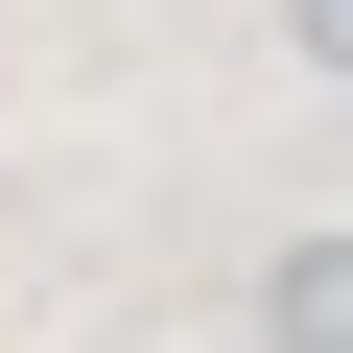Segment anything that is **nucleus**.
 Listing matches in <instances>:
<instances>
[{
  "label": "nucleus",
  "mask_w": 353,
  "mask_h": 353,
  "mask_svg": "<svg viewBox=\"0 0 353 353\" xmlns=\"http://www.w3.org/2000/svg\"><path fill=\"white\" fill-rule=\"evenodd\" d=\"M283 48H306V71H330V94H353V0H283Z\"/></svg>",
  "instance_id": "obj_2"
},
{
  "label": "nucleus",
  "mask_w": 353,
  "mask_h": 353,
  "mask_svg": "<svg viewBox=\"0 0 353 353\" xmlns=\"http://www.w3.org/2000/svg\"><path fill=\"white\" fill-rule=\"evenodd\" d=\"M259 353H353V236H283L259 259Z\"/></svg>",
  "instance_id": "obj_1"
}]
</instances>
